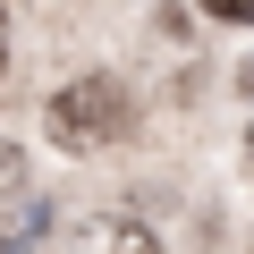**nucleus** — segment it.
I'll use <instances>...</instances> for the list:
<instances>
[{"label":"nucleus","instance_id":"0eeeda50","mask_svg":"<svg viewBox=\"0 0 254 254\" xmlns=\"http://www.w3.org/2000/svg\"><path fill=\"white\" fill-rule=\"evenodd\" d=\"M246 161H254V127H246Z\"/></svg>","mask_w":254,"mask_h":254},{"label":"nucleus","instance_id":"f03ea898","mask_svg":"<svg viewBox=\"0 0 254 254\" xmlns=\"http://www.w3.org/2000/svg\"><path fill=\"white\" fill-rule=\"evenodd\" d=\"M60 254H161V237H153L136 212H119V203H93V212H76V220H68Z\"/></svg>","mask_w":254,"mask_h":254},{"label":"nucleus","instance_id":"39448f33","mask_svg":"<svg viewBox=\"0 0 254 254\" xmlns=\"http://www.w3.org/2000/svg\"><path fill=\"white\" fill-rule=\"evenodd\" d=\"M212 17H229V26H254V0H203Z\"/></svg>","mask_w":254,"mask_h":254},{"label":"nucleus","instance_id":"7ed1b4c3","mask_svg":"<svg viewBox=\"0 0 254 254\" xmlns=\"http://www.w3.org/2000/svg\"><path fill=\"white\" fill-rule=\"evenodd\" d=\"M43 220H51V203H43V195H17V203H9V229H0V254H26V246L43 237Z\"/></svg>","mask_w":254,"mask_h":254},{"label":"nucleus","instance_id":"20e7f679","mask_svg":"<svg viewBox=\"0 0 254 254\" xmlns=\"http://www.w3.org/2000/svg\"><path fill=\"white\" fill-rule=\"evenodd\" d=\"M26 195V144H9V136H0V212H9Z\"/></svg>","mask_w":254,"mask_h":254},{"label":"nucleus","instance_id":"f257e3e1","mask_svg":"<svg viewBox=\"0 0 254 254\" xmlns=\"http://www.w3.org/2000/svg\"><path fill=\"white\" fill-rule=\"evenodd\" d=\"M127 127H136V102H127L119 76H76V85H60V93L43 102V136H51V153H76V161L127 144Z\"/></svg>","mask_w":254,"mask_h":254},{"label":"nucleus","instance_id":"423d86ee","mask_svg":"<svg viewBox=\"0 0 254 254\" xmlns=\"http://www.w3.org/2000/svg\"><path fill=\"white\" fill-rule=\"evenodd\" d=\"M0 85H9V26H0Z\"/></svg>","mask_w":254,"mask_h":254}]
</instances>
